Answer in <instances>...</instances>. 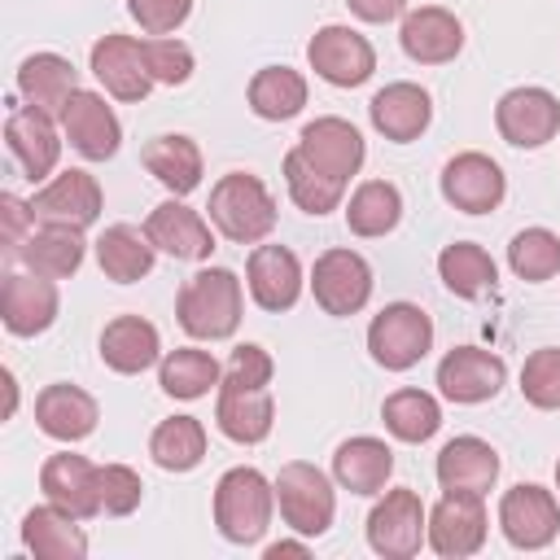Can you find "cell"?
<instances>
[{"mask_svg": "<svg viewBox=\"0 0 560 560\" xmlns=\"http://www.w3.org/2000/svg\"><path fill=\"white\" fill-rule=\"evenodd\" d=\"M96 468H101V464H92V459H83V455L57 451V455H48L44 468H39V490H44L48 503L74 512L79 521H92V516H101Z\"/></svg>", "mask_w": 560, "mask_h": 560, "instance_id": "cell-25", "label": "cell"}, {"mask_svg": "<svg viewBox=\"0 0 560 560\" xmlns=\"http://www.w3.org/2000/svg\"><path fill=\"white\" fill-rule=\"evenodd\" d=\"M262 556H267V560H280V556H306V542H289V538H284V542H271Z\"/></svg>", "mask_w": 560, "mask_h": 560, "instance_id": "cell-50", "label": "cell"}, {"mask_svg": "<svg viewBox=\"0 0 560 560\" xmlns=\"http://www.w3.org/2000/svg\"><path fill=\"white\" fill-rule=\"evenodd\" d=\"M398 39H402V52H407L411 61H420V66H446V61H455L459 48H464V26H459V18H455L451 9H442V4H420V9H411V13L402 18Z\"/></svg>", "mask_w": 560, "mask_h": 560, "instance_id": "cell-20", "label": "cell"}, {"mask_svg": "<svg viewBox=\"0 0 560 560\" xmlns=\"http://www.w3.org/2000/svg\"><path fill=\"white\" fill-rule=\"evenodd\" d=\"M503 192H508V179H503L499 162L477 149L455 153L442 166V197L464 214H490L503 201Z\"/></svg>", "mask_w": 560, "mask_h": 560, "instance_id": "cell-15", "label": "cell"}, {"mask_svg": "<svg viewBox=\"0 0 560 560\" xmlns=\"http://www.w3.org/2000/svg\"><path fill=\"white\" fill-rule=\"evenodd\" d=\"M22 542L39 560H79V556H88V534L79 529V516L57 508V503L31 508L22 516Z\"/></svg>", "mask_w": 560, "mask_h": 560, "instance_id": "cell-30", "label": "cell"}, {"mask_svg": "<svg viewBox=\"0 0 560 560\" xmlns=\"http://www.w3.org/2000/svg\"><path fill=\"white\" fill-rule=\"evenodd\" d=\"M276 503H280L284 525L302 538H319L337 516L332 481L306 459H293L276 472Z\"/></svg>", "mask_w": 560, "mask_h": 560, "instance_id": "cell-4", "label": "cell"}, {"mask_svg": "<svg viewBox=\"0 0 560 560\" xmlns=\"http://www.w3.org/2000/svg\"><path fill=\"white\" fill-rule=\"evenodd\" d=\"M508 267L529 280V284H542L560 271V236L551 228H525L512 236L508 245Z\"/></svg>", "mask_w": 560, "mask_h": 560, "instance_id": "cell-42", "label": "cell"}, {"mask_svg": "<svg viewBox=\"0 0 560 560\" xmlns=\"http://www.w3.org/2000/svg\"><path fill=\"white\" fill-rule=\"evenodd\" d=\"M214 424H219L223 438H232L241 446L262 442L271 433V424H276V402H271L267 385L254 389V385H228V381H219Z\"/></svg>", "mask_w": 560, "mask_h": 560, "instance_id": "cell-26", "label": "cell"}, {"mask_svg": "<svg viewBox=\"0 0 560 560\" xmlns=\"http://www.w3.org/2000/svg\"><path fill=\"white\" fill-rule=\"evenodd\" d=\"M0 376H4V389H9V416H13V411H18V381H13V372H9V368H4Z\"/></svg>", "mask_w": 560, "mask_h": 560, "instance_id": "cell-51", "label": "cell"}, {"mask_svg": "<svg viewBox=\"0 0 560 560\" xmlns=\"http://www.w3.org/2000/svg\"><path fill=\"white\" fill-rule=\"evenodd\" d=\"M503 381H508V363L499 354L481 350V346H455L438 363V389H442V398L464 402V407L494 398L503 389Z\"/></svg>", "mask_w": 560, "mask_h": 560, "instance_id": "cell-12", "label": "cell"}, {"mask_svg": "<svg viewBox=\"0 0 560 560\" xmlns=\"http://www.w3.org/2000/svg\"><path fill=\"white\" fill-rule=\"evenodd\" d=\"M486 529H490V516H486L481 494H451L446 490L429 508V547L442 560L477 556L486 547Z\"/></svg>", "mask_w": 560, "mask_h": 560, "instance_id": "cell-10", "label": "cell"}, {"mask_svg": "<svg viewBox=\"0 0 560 560\" xmlns=\"http://www.w3.org/2000/svg\"><path fill=\"white\" fill-rule=\"evenodd\" d=\"M206 210H210V223L219 228V236H228L236 245H258L276 228V197L249 171H228L210 188V206Z\"/></svg>", "mask_w": 560, "mask_h": 560, "instance_id": "cell-1", "label": "cell"}, {"mask_svg": "<svg viewBox=\"0 0 560 560\" xmlns=\"http://www.w3.org/2000/svg\"><path fill=\"white\" fill-rule=\"evenodd\" d=\"M144 232H149V241H153L162 254L184 258V262H206V258L214 254V232H210V223H206L197 210H188L179 197L153 206L149 219H144Z\"/></svg>", "mask_w": 560, "mask_h": 560, "instance_id": "cell-19", "label": "cell"}, {"mask_svg": "<svg viewBox=\"0 0 560 560\" xmlns=\"http://www.w3.org/2000/svg\"><path fill=\"white\" fill-rule=\"evenodd\" d=\"M144 61H149L153 83H166V88H179L192 74V48L184 39H171V35L144 39Z\"/></svg>", "mask_w": 560, "mask_h": 560, "instance_id": "cell-45", "label": "cell"}, {"mask_svg": "<svg viewBox=\"0 0 560 560\" xmlns=\"http://www.w3.org/2000/svg\"><path fill=\"white\" fill-rule=\"evenodd\" d=\"M494 127L516 149H542L560 131V101L547 88H512L494 105Z\"/></svg>", "mask_w": 560, "mask_h": 560, "instance_id": "cell-11", "label": "cell"}, {"mask_svg": "<svg viewBox=\"0 0 560 560\" xmlns=\"http://www.w3.org/2000/svg\"><path fill=\"white\" fill-rule=\"evenodd\" d=\"M306 105V79L289 66H262L249 79V109L267 122H284L293 114H302Z\"/></svg>", "mask_w": 560, "mask_h": 560, "instance_id": "cell-39", "label": "cell"}, {"mask_svg": "<svg viewBox=\"0 0 560 560\" xmlns=\"http://www.w3.org/2000/svg\"><path fill=\"white\" fill-rule=\"evenodd\" d=\"M433 472H438V486L451 494H486L499 481V451L486 438L464 433L438 451Z\"/></svg>", "mask_w": 560, "mask_h": 560, "instance_id": "cell-24", "label": "cell"}, {"mask_svg": "<svg viewBox=\"0 0 560 560\" xmlns=\"http://www.w3.org/2000/svg\"><path fill=\"white\" fill-rule=\"evenodd\" d=\"M179 328L197 341H223L241 324V280L228 267H206L197 271L175 302Z\"/></svg>", "mask_w": 560, "mask_h": 560, "instance_id": "cell-2", "label": "cell"}, {"mask_svg": "<svg viewBox=\"0 0 560 560\" xmlns=\"http://www.w3.org/2000/svg\"><path fill=\"white\" fill-rule=\"evenodd\" d=\"M96 420H101V407L79 385L57 381V385H44L35 398V424L57 442H83L96 429Z\"/></svg>", "mask_w": 560, "mask_h": 560, "instance_id": "cell-28", "label": "cell"}, {"mask_svg": "<svg viewBox=\"0 0 560 560\" xmlns=\"http://www.w3.org/2000/svg\"><path fill=\"white\" fill-rule=\"evenodd\" d=\"M311 293L324 315H359L372 298V267L354 249H324L311 267Z\"/></svg>", "mask_w": 560, "mask_h": 560, "instance_id": "cell-7", "label": "cell"}, {"mask_svg": "<svg viewBox=\"0 0 560 560\" xmlns=\"http://www.w3.org/2000/svg\"><path fill=\"white\" fill-rule=\"evenodd\" d=\"M368 118L372 127L394 140V144H411L429 131L433 122V101L420 83H385L372 101H368Z\"/></svg>", "mask_w": 560, "mask_h": 560, "instance_id": "cell-21", "label": "cell"}, {"mask_svg": "<svg viewBox=\"0 0 560 560\" xmlns=\"http://www.w3.org/2000/svg\"><path fill=\"white\" fill-rule=\"evenodd\" d=\"M39 223H66V228H92L101 219V184L88 171H61L52 175L35 201H31Z\"/></svg>", "mask_w": 560, "mask_h": 560, "instance_id": "cell-22", "label": "cell"}, {"mask_svg": "<svg viewBox=\"0 0 560 560\" xmlns=\"http://www.w3.org/2000/svg\"><path fill=\"white\" fill-rule=\"evenodd\" d=\"M245 284L262 311H289L302 298V262L289 245H254L245 262Z\"/></svg>", "mask_w": 560, "mask_h": 560, "instance_id": "cell-23", "label": "cell"}, {"mask_svg": "<svg viewBox=\"0 0 560 560\" xmlns=\"http://www.w3.org/2000/svg\"><path fill=\"white\" fill-rule=\"evenodd\" d=\"M92 74L114 101H144L153 88L149 61H144V39L131 35H101L92 44Z\"/></svg>", "mask_w": 560, "mask_h": 560, "instance_id": "cell-16", "label": "cell"}, {"mask_svg": "<svg viewBox=\"0 0 560 560\" xmlns=\"http://www.w3.org/2000/svg\"><path fill=\"white\" fill-rule=\"evenodd\" d=\"M22 262L26 271H39L48 280H66L83 267V254H88V241H83V228H66V223H44L35 228L26 241H22Z\"/></svg>", "mask_w": 560, "mask_h": 560, "instance_id": "cell-32", "label": "cell"}, {"mask_svg": "<svg viewBox=\"0 0 560 560\" xmlns=\"http://www.w3.org/2000/svg\"><path fill=\"white\" fill-rule=\"evenodd\" d=\"M144 171L171 192V197H188L201 184V149L188 136H153L140 153Z\"/></svg>", "mask_w": 560, "mask_h": 560, "instance_id": "cell-33", "label": "cell"}, {"mask_svg": "<svg viewBox=\"0 0 560 560\" xmlns=\"http://www.w3.org/2000/svg\"><path fill=\"white\" fill-rule=\"evenodd\" d=\"M284 184H289L293 206L306 210V214H315V219L328 214V210H337L341 206V192H346V184L332 179V175H324L319 166H311L298 144L284 153Z\"/></svg>", "mask_w": 560, "mask_h": 560, "instance_id": "cell-41", "label": "cell"}, {"mask_svg": "<svg viewBox=\"0 0 560 560\" xmlns=\"http://www.w3.org/2000/svg\"><path fill=\"white\" fill-rule=\"evenodd\" d=\"M153 254H158V245L149 241V232L131 228V223H114V228H105L96 236V262L118 284H136L140 276H149L153 271Z\"/></svg>", "mask_w": 560, "mask_h": 560, "instance_id": "cell-34", "label": "cell"}, {"mask_svg": "<svg viewBox=\"0 0 560 560\" xmlns=\"http://www.w3.org/2000/svg\"><path fill=\"white\" fill-rule=\"evenodd\" d=\"M61 131H66V140L74 144V153H83L88 162H105V158H114L118 144H122L118 114L105 105L101 92H88V88H79V92L66 101V109H61Z\"/></svg>", "mask_w": 560, "mask_h": 560, "instance_id": "cell-17", "label": "cell"}, {"mask_svg": "<svg viewBox=\"0 0 560 560\" xmlns=\"http://www.w3.org/2000/svg\"><path fill=\"white\" fill-rule=\"evenodd\" d=\"M57 280L39 276V271H9L0 284V319L13 337H35L48 332L57 319Z\"/></svg>", "mask_w": 560, "mask_h": 560, "instance_id": "cell-14", "label": "cell"}, {"mask_svg": "<svg viewBox=\"0 0 560 560\" xmlns=\"http://www.w3.org/2000/svg\"><path fill=\"white\" fill-rule=\"evenodd\" d=\"M332 477L350 494H381L394 477V451L381 438H346L332 455Z\"/></svg>", "mask_w": 560, "mask_h": 560, "instance_id": "cell-31", "label": "cell"}, {"mask_svg": "<svg viewBox=\"0 0 560 560\" xmlns=\"http://www.w3.org/2000/svg\"><path fill=\"white\" fill-rule=\"evenodd\" d=\"M556 490H560V459H556Z\"/></svg>", "mask_w": 560, "mask_h": 560, "instance_id": "cell-52", "label": "cell"}, {"mask_svg": "<svg viewBox=\"0 0 560 560\" xmlns=\"http://www.w3.org/2000/svg\"><path fill=\"white\" fill-rule=\"evenodd\" d=\"M521 394L538 411H556L560 407V350L556 346H542V350H534L525 359V368H521Z\"/></svg>", "mask_w": 560, "mask_h": 560, "instance_id": "cell-43", "label": "cell"}, {"mask_svg": "<svg viewBox=\"0 0 560 560\" xmlns=\"http://www.w3.org/2000/svg\"><path fill=\"white\" fill-rule=\"evenodd\" d=\"M127 13L140 22V31L149 35H171L188 22L192 0H127Z\"/></svg>", "mask_w": 560, "mask_h": 560, "instance_id": "cell-46", "label": "cell"}, {"mask_svg": "<svg viewBox=\"0 0 560 560\" xmlns=\"http://www.w3.org/2000/svg\"><path fill=\"white\" fill-rule=\"evenodd\" d=\"M276 508V481H267L258 468H228L214 486V525L228 542L249 547L267 534Z\"/></svg>", "mask_w": 560, "mask_h": 560, "instance_id": "cell-3", "label": "cell"}, {"mask_svg": "<svg viewBox=\"0 0 560 560\" xmlns=\"http://www.w3.org/2000/svg\"><path fill=\"white\" fill-rule=\"evenodd\" d=\"M298 149L311 166H319L324 175H332L341 184H350V175H359V166H363V136L354 122H346L337 114L306 122L298 136Z\"/></svg>", "mask_w": 560, "mask_h": 560, "instance_id": "cell-18", "label": "cell"}, {"mask_svg": "<svg viewBox=\"0 0 560 560\" xmlns=\"http://www.w3.org/2000/svg\"><path fill=\"white\" fill-rule=\"evenodd\" d=\"M438 276H442V284L455 293V298H486V293H494V280H499V267H494V258L481 249V245H472V241H451L442 254H438Z\"/></svg>", "mask_w": 560, "mask_h": 560, "instance_id": "cell-35", "label": "cell"}, {"mask_svg": "<svg viewBox=\"0 0 560 560\" xmlns=\"http://www.w3.org/2000/svg\"><path fill=\"white\" fill-rule=\"evenodd\" d=\"M271 372H276L271 354H267L262 346L245 341V346L232 350V359H228V368H223V381H228V385H254V389H262V385H271Z\"/></svg>", "mask_w": 560, "mask_h": 560, "instance_id": "cell-47", "label": "cell"}, {"mask_svg": "<svg viewBox=\"0 0 560 560\" xmlns=\"http://www.w3.org/2000/svg\"><path fill=\"white\" fill-rule=\"evenodd\" d=\"M433 346V319L416 302H389L368 324V350L385 372L416 368Z\"/></svg>", "mask_w": 560, "mask_h": 560, "instance_id": "cell-5", "label": "cell"}, {"mask_svg": "<svg viewBox=\"0 0 560 560\" xmlns=\"http://www.w3.org/2000/svg\"><path fill=\"white\" fill-rule=\"evenodd\" d=\"M4 144L13 153V162L22 166V175L31 184L48 179L57 158H61V136H57V122L52 114L35 109V105H13L9 118H4Z\"/></svg>", "mask_w": 560, "mask_h": 560, "instance_id": "cell-13", "label": "cell"}, {"mask_svg": "<svg viewBox=\"0 0 560 560\" xmlns=\"http://www.w3.org/2000/svg\"><path fill=\"white\" fill-rule=\"evenodd\" d=\"M162 359V337L144 315H118L101 332V363L118 376H140Z\"/></svg>", "mask_w": 560, "mask_h": 560, "instance_id": "cell-27", "label": "cell"}, {"mask_svg": "<svg viewBox=\"0 0 560 560\" xmlns=\"http://www.w3.org/2000/svg\"><path fill=\"white\" fill-rule=\"evenodd\" d=\"M306 61H311V70H315L324 83H332V88H359V83H368L372 70H376L372 44H368L354 26H337V22H332V26H319V31L311 35Z\"/></svg>", "mask_w": 560, "mask_h": 560, "instance_id": "cell-9", "label": "cell"}, {"mask_svg": "<svg viewBox=\"0 0 560 560\" xmlns=\"http://www.w3.org/2000/svg\"><path fill=\"white\" fill-rule=\"evenodd\" d=\"M381 420L398 442H429L442 429V407L424 389H394L381 402Z\"/></svg>", "mask_w": 560, "mask_h": 560, "instance_id": "cell-40", "label": "cell"}, {"mask_svg": "<svg viewBox=\"0 0 560 560\" xmlns=\"http://www.w3.org/2000/svg\"><path fill=\"white\" fill-rule=\"evenodd\" d=\"M149 455L166 472H192L206 459V424L197 416H171L153 429Z\"/></svg>", "mask_w": 560, "mask_h": 560, "instance_id": "cell-38", "label": "cell"}, {"mask_svg": "<svg viewBox=\"0 0 560 560\" xmlns=\"http://www.w3.org/2000/svg\"><path fill=\"white\" fill-rule=\"evenodd\" d=\"M74 92H79V70L61 52H35L18 66V96L52 118H61V109Z\"/></svg>", "mask_w": 560, "mask_h": 560, "instance_id": "cell-29", "label": "cell"}, {"mask_svg": "<svg viewBox=\"0 0 560 560\" xmlns=\"http://www.w3.org/2000/svg\"><path fill=\"white\" fill-rule=\"evenodd\" d=\"M0 219H4V249H22L26 228L35 223L31 201H22V197H13V192H0Z\"/></svg>", "mask_w": 560, "mask_h": 560, "instance_id": "cell-48", "label": "cell"}, {"mask_svg": "<svg viewBox=\"0 0 560 560\" xmlns=\"http://www.w3.org/2000/svg\"><path fill=\"white\" fill-rule=\"evenodd\" d=\"M402 219V192L389 184V179H363L354 192H350V206H346V228L354 236H385L394 232Z\"/></svg>", "mask_w": 560, "mask_h": 560, "instance_id": "cell-36", "label": "cell"}, {"mask_svg": "<svg viewBox=\"0 0 560 560\" xmlns=\"http://www.w3.org/2000/svg\"><path fill=\"white\" fill-rule=\"evenodd\" d=\"M499 529L512 547L542 551L560 534V499L534 481H521L499 499Z\"/></svg>", "mask_w": 560, "mask_h": 560, "instance_id": "cell-8", "label": "cell"}, {"mask_svg": "<svg viewBox=\"0 0 560 560\" xmlns=\"http://www.w3.org/2000/svg\"><path fill=\"white\" fill-rule=\"evenodd\" d=\"M96 494H101V512L105 516H131L140 508V499H144V481L127 464H101L96 468Z\"/></svg>", "mask_w": 560, "mask_h": 560, "instance_id": "cell-44", "label": "cell"}, {"mask_svg": "<svg viewBox=\"0 0 560 560\" xmlns=\"http://www.w3.org/2000/svg\"><path fill=\"white\" fill-rule=\"evenodd\" d=\"M219 381H223L219 359L206 354V350H197V346H179V350H171V354L162 359V368H158V385H162L171 398H184V402L206 398Z\"/></svg>", "mask_w": 560, "mask_h": 560, "instance_id": "cell-37", "label": "cell"}, {"mask_svg": "<svg viewBox=\"0 0 560 560\" xmlns=\"http://www.w3.org/2000/svg\"><path fill=\"white\" fill-rule=\"evenodd\" d=\"M346 4H350L354 18H363V22H372V26L394 22V18H402V9H407V0H346Z\"/></svg>", "mask_w": 560, "mask_h": 560, "instance_id": "cell-49", "label": "cell"}, {"mask_svg": "<svg viewBox=\"0 0 560 560\" xmlns=\"http://www.w3.org/2000/svg\"><path fill=\"white\" fill-rule=\"evenodd\" d=\"M424 538H429V512H424L420 494L407 486L385 490V499L368 512V547L385 560L416 556Z\"/></svg>", "mask_w": 560, "mask_h": 560, "instance_id": "cell-6", "label": "cell"}]
</instances>
